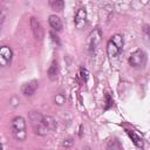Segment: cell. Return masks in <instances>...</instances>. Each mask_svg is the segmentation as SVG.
<instances>
[{
  "mask_svg": "<svg viewBox=\"0 0 150 150\" xmlns=\"http://www.w3.org/2000/svg\"><path fill=\"white\" fill-rule=\"evenodd\" d=\"M28 117H29L30 125H32V128H33V130H34V132L36 135H40V136L47 135L49 129L47 127L46 117L45 116H42L39 111H30Z\"/></svg>",
  "mask_w": 150,
  "mask_h": 150,
  "instance_id": "6da1fadb",
  "label": "cell"
},
{
  "mask_svg": "<svg viewBox=\"0 0 150 150\" xmlns=\"http://www.w3.org/2000/svg\"><path fill=\"white\" fill-rule=\"evenodd\" d=\"M12 134L16 141H25L27 137L26 131V122L25 118L21 116H18L13 118L12 121Z\"/></svg>",
  "mask_w": 150,
  "mask_h": 150,
  "instance_id": "7a4b0ae2",
  "label": "cell"
},
{
  "mask_svg": "<svg viewBox=\"0 0 150 150\" xmlns=\"http://www.w3.org/2000/svg\"><path fill=\"white\" fill-rule=\"evenodd\" d=\"M123 48V36L120 34H115L110 38L107 45V52L110 57H116Z\"/></svg>",
  "mask_w": 150,
  "mask_h": 150,
  "instance_id": "3957f363",
  "label": "cell"
},
{
  "mask_svg": "<svg viewBox=\"0 0 150 150\" xmlns=\"http://www.w3.org/2000/svg\"><path fill=\"white\" fill-rule=\"evenodd\" d=\"M102 39V32L100 28H95L90 32L88 40H87V48L89 52H94Z\"/></svg>",
  "mask_w": 150,
  "mask_h": 150,
  "instance_id": "277c9868",
  "label": "cell"
},
{
  "mask_svg": "<svg viewBox=\"0 0 150 150\" xmlns=\"http://www.w3.org/2000/svg\"><path fill=\"white\" fill-rule=\"evenodd\" d=\"M146 62V54L142 49H136L129 56V63L132 67H143Z\"/></svg>",
  "mask_w": 150,
  "mask_h": 150,
  "instance_id": "5b68a950",
  "label": "cell"
},
{
  "mask_svg": "<svg viewBox=\"0 0 150 150\" xmlns=\"http://www.w3.org/2000/svg\"><path fill=\"white\" fill-rule=\"evenodd\" d=\"M12 56H13L12 49L7 46H2L0 48V64H1V67H6L8 63H11Z\"/></svg>",
  "mask_w": 150,
  "mask_h": 150,
  "instance_id": "8992f818",
  "label": "cell"
},
{
  "mask_svg": "<svg viewBox=\"0 0 150 150\" xmlns=\"http://www.w3.org/2000/svg\"><path fill=\"white\" fill-rule=\"evenodd\" d=\"M30 27H32L34 38L36 40H42V38H43V28H42L40 21L36 18H30Z\"/></svg>",
  "mask_w": 150,
  "mask_h": 150,
  "instance_id": "52a82bcc",
  "label": "cell"
},
{
  "mask_svg": "<svg viewBox=\"0 0 150 150\" xmlns=\"http://www.w3.org/2000/svg\"><path fill=\"white\" fill-rule=\"evenodd\" d=\"M74 22H75V27L79 28V29H81V28L84 27V25L87 22V11L84 8H80L76 12Z\"/></svg>",
  "mask_w": 150,
  "mask_h": 150,
  "instance_id": "ba28073f",
  "label": "cell"
},
{
  "mask_svg": "<svg viewBox=\"0 0 150 150\" xmlns=\"http://www.w3.org/2000/svg\"><path fill=\"white\" fill-rule=\"evenodd\" d=\"M36 89H38V81H30L22 86L21 91L25 96H32L36 91Z\"/></svg>",
  "mask_w": 150,
  "mask_h": 150,
  "instance_id": "9c48e42d",
  "label": "cell"
},
{
  "mask_svg": "<svg viewBox=\"0 0 150 150\" xmlns=\"http://www.w3.org/2000/svg\"><path fill=\"white\" fill-rule=\"evenodd\" d=\"M48 21H49L50 27H52L54 30H56V32H60V30L62 29V27H63L62 21H61V19H60L57 15H50L49 19H48Z\"/></svg>",
  "mask_w": 150,
  "mask_h": 150,
  "instance_id": "30bf717a",
  "label": "cell"
},
{
  "mask_svg": "<svg viewBox=\"0 0 150 150\" xmlns=\"http://www.w3.org/2000/svg\"><path fill=\"white\" fill-rule=\"evenodd\" d=\"M57 76H59V67H57L56 61H53L48 68V77L50 81H55Z\"/></svg>",
  "mask_w": 150,
  "mask_h": 150,
  "instance_id": "8fae6325",
  "label": "cell"
},
{
  "mask_svg": "<svg viewBox=\"0 0 150 150\" xmlns=\"http://www.w3.org/2000/svg\"><path fill=\"white\" fill-rule=\"evenodd\" d=\"M127 132H128V135L130 136L131 141L135 143L136 146H138V148H142L143 146V139H142V137L139 135H137L134 130H127Z\"/></svg>",
  "mask_w": 150,
  "mask_h": 150,
  "instance_id": "7c38bea8",
  "label": "cell"
},
{
  "mask_svg": "<svg viewBox=\"0 0 150 150\" xmlns=\"http://www.w3.org/2000/svg\"><path fill=\"white\" fill-rule=\"evenodd\" d=\"M107 150H123L121 143L116 138H111L107 143Z\"/></svg>",
  "mask_w": 150,
  "mask_h": 150,
  "instance_id": "4fadbf2b",
  "label": "cell"
},
{
  "mask_svg": "<svg viewBox=\"0 0 150 150\" xmlns=\"http://www.w3.org/2000/svg\"><path fill=\"white\" fill-rule=\"evenodd\" d=\"M49 5L52 7V9L56 11V12H60L63 9V6H64V2L62 0H50L49 1Z\"/></svg>",
  "mask_w": 150,
  "mask_h": 150,
  "instance_id": "5bb4252c",
  "label": "cell"
},
{
  "mask_svg": "<svg viewBox=\"0 0 150 150\" xmlns=\"http://www.w3.org/2000/svg\"><path fill=\"white\" fill-rule=\"evenodd\" d=\"M143 38H144V41L150 45V25H145L143 27Z\"/></svg>",
  "mask_w": 150,
  "mask_h": 150,
  "instance_id": "9a60e30c",
  "label": "cell"
},
{
  "mask_svg": "<svg viewBox=\"0 0 150 150\" xmlns=\"http://www.w3.org/2000/svg\"><path fill=\"white\" fill-rule=\"evenodd\" d=\"M45 117H46V123H47L48 129H49V130L54 129V128H55V121H54V118L50 117V116H45Z\"/></svg>",
  "mask_w": 150,
  "mask_h": 150,
  "instance_id": "2e32d148",
  "label": "cell"
},
{
  "mask_svg": "<svg viewBox=\"0 0 150 150\" xmlns=\"http://www.w3.org/2000/svg\"><path fill=\"white\" fill-rule=\"evenodd\" d=\"M64 101H66V98H64V96L62 95V94H57L56 96H55V102H56V104H63L64 103Z\"/></svg>",
  "mask_w": 150,
  "mask_h": 150,
  "instance_id": "e0dca14e",
  "label": "cell"
},
{
  "mask_svg": "<svg viewBox=\"0 0 150 150\" xmlns=\"http://www.w3.org/2000/svg\"><path fill=\"white\" fill-rule=\"evenodd\" d=\"M105 109H108V108H110L111 105H112V103H114V101H112V98L110 97V95L109 94H105Z\"/></svg>",
  "mask_w": 150,
  "mask_h": 150,
  "instance_id": "ac0fdd59",
  "label": "cell"
},
{
  "mask_svg": "<svg viewBox=\"0 0 150 150\" xmlns=\"http://www.w3.org/2000/svg\"><path fill=\"white\" fill-rule=\"evenodd\" d=\"M73 144H74V142H73V139H71V138L63 139V142H62V145H63L64 148H69V146H71Z\"/></svg>",
  "mask_w": 150,
  "mask_h": 150,
  "instance_id": "d6986e66",
  "label": "cell"
},
{
  "mask_svg": "<svg viewBox=\"0 0 150 150\" xmlns=\"http://www.w3.org/2000/svg\"><path fill=\"white\" fill-rule=\"evenodd\" d=\"M49 35H50V38H52V40L55 42V43H57V45H60V39H59V36L56 35V34H54L53 32H50L49 33Z\"/></svg>",
  "mask_w": 150,
  "mask_h": 150,
  "instance_id": "ffe728a7",
  "label": "cell"
},
{
  "mask_svg": "<svg viewBox=\"0 0 150 150\" xmlns=\"http://www.w3.org/2000/svg\"><path fill=\"white\" fill-rule=\"evenodd\" d=\"M81 76H82V79L84 80V81H87V70L86 69H83V68H81Z\"/></svg>",
  "mask_w": 150,
  "mask_h": 150,
  "instance_id": "44dd1931",
  "label": "cell"
}]
</instances>
